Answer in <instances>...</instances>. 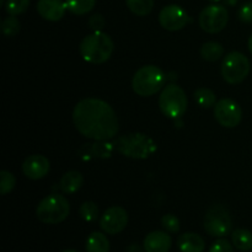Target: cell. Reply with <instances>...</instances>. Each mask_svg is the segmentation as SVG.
<instances>
[{
    "label": "cell",
    "instance_id": "obj_22",
    "mask_svg": "<svg viewBox=\"0 0 252 252\" xmlns=\"http://www.w3.org/2000/svg\"><path fill=\"white\" fill-rule=\"evenodd\" d=\"M66 9L74 15H85L95 7L96 0H65Z\"/></svg>",
    "mask_w": 252,
    "mask_h": 252
},
{
    "label": "cell",
    "instance_id": "obj_14",
    "mask_svg": "<svg viewBox=\"0 0 252 252\" xmlns=\"http://www.w3.org/2000/svg\"><path fill=\"white\" fill-rule=\"evenodd\" d=\"M66 10V4L63 0H38L37 2V11L47 21H59Z\"/></svg>",
    "mask_w": 252,
    "mask_h": 252
},
{
    "label": "cell",
    "instance_id": "obj_7",
    "mask_svg": "<svg viewBox=\"0 0 252 252\" xmlns=\"http://www.w3.org/2000/svg\"><path fill=\"white\" fill-rule=\"evenodd\" d=\"M250 61L240 52L226 54L221 63V76L229 84H240L250 73Z\"/></svg>",
    "mask_w": 252,
    "mask_h": 252
},
{
    "label": "cell",
    "instance_id": "obj_2",
    "mask_svg": "<svg viewBox=\"0 0 252 252\" xmlns=\"http://www.w3.org/2000/svg\"><path fill=\"white\" fill-rule=\"evenodd\" d=\"M113 42L107 33L94 31L81 41L79 51L81 57L91 64H102L111 58L113 53Z\"/></svg>",
    "mask_w": 252,
    "mask_h": 252
},
{
    "label": "cell",
    "instance_id": "obj_30",
    "mask_svg": "<svg viewBox=\"0 0 252 252\" xmlns=\"http://www.w3.org/2000/svg\"><path fill=\"white\" fill-rule=\"evenodd\" d=\"M208 252H234V248L226 239H218L214 241Z\"/></svg>",
    "mask_w": 252,
    "mask_h": 252
},
{
    "label": "cell",
    "instance_id": "obj_6",
    "mask_svg": "<svg viewBox=\"0 0 252 252\" xmlns=\"http://www.w3.org/2000/svg\"><path fill=\"white\" fill-rule=\"evenodd\" d=\"M189 100L184 89L176 84H170L162 89L159 96V107L169 118H180L186 112Z\"/></svg>",
    "mask_w": 252,
    "mask_h": 252
},
{
    "label": "cell",
    "instance_id": "obj_15",
    "mask_svg": "<svg viewBox=\"0 0 252 252\" xmlns=\"http://www.w3.org/2000/svg\"><path fill=\"white\" fill-rule=\"evenodd\" d=\"M145 252H169L172 246V239L165 231H152L144 239Z\"/></svg>",
    "mask_w": 252,
    "mask_h": 252
},
{
    "label": "cell",
    "instance_id": "obj_10",
    "mask_svg": "<svg viewBox=\"0 0 252 252\" xmlns=\"http://www.w3.org/2000/svg\"><path fill=\"white\" fill-rule=\"evenodd\" d=\"M214 117L225 128H234L241 122L243 111L239 103L231 98H221L214 105Z\"/></svg>",
    "mask_w": 252,
    "mask_h": 252
},
{
    "label": "cell",
    "instance_id": "obj_21",
    "mask_svg": "<svg viewBox=\"0 0 252 252\" xmlns=\"http://www.w3.org/2000/svg\"><path fill=\"white\" fill-rule=\"evenodd\" d=\"M224 54V47L218 42H207L202 46L201 56L204 61L216 62Z\"/></svg>",
    "mask_w": 252,
    "mask_h": 252
},
{
    "label": "cell",
    "instance_id": "obj_24",
    "mask_svg": "<svg viewBox=\"0 0 252 252\" xmlns=\"http://www.w3.org/2000/svg\"><path fill=\"white\" fill-rule=\"evenodd\" d=\"M194 101L201 107L209 108L217 103L216 94L208 88H199L194 91Z\"/></svg>",
    "mask_w": 252,
    "mask_h": 252
},
{
    "label": "cell",
    "instance_id": "obj_28",
    "mask_svg": "<svg viewBox=\"0 0 252 252\" xmlns=\"http://www.w3.org/2000/svg\"><path fill=\"white\" fill-rule=\"evenodd\" d=\"M15 185H16V179L14 175L10 171L2 170L0 172V193L5 196L14 189Z\"/></svg>",
    "mask_w": 252,
    "mask_h": 252
},
{
    "label": "cell",
    "instance_id": "obj_12",
    "mask_svg": "<svg viewBox=\"0 0 252 252\" xmlns=\"http://www.w3.org/2000/svg\"><path fill=\"white\" fill-rule=\"evenodd\" d=\"M189 21V15L179 5H167L159 14V22L167 31H179L184 29Z\"/></svg>",
    "mask_w": 252,
    "mask_h": 252
},
{
    "label": "cell",
    "instance_id": "obj_20",
    "mask_svg": "<svg viewBox=\"0 0 252 252\" xmlns=\"http://www.w3.org/2000/svg\"><path fill=\"white\" fill-rule=\"evenodd\" d=\"M233 245L240 251L252 250V233L246 229H236L231 234Z\"/></svg>",
    "mask_w": 252,
    "mask_h": 252
},
{
    "label": "cell",
    "instance_id": "obj_32",
    "mask_svg": "<svg viewBox=\"0 0 252 252\" xmlns=\"http://www.w3.org/2000/svg\"><path fill=\"white\" fill-rule=\"evenodd\" d=\"M89 26L94 30V31H101L105 26V19L101 14H95L90 17L89 20Z\"/></svg>",
    "mask_w": 252,
    "mask_h": 252
},
{
    "label": "cell",
    "instance_id": "obj_31",
    "mask_svg": "<svg viewBox=\"0 0 252 252\" xmlns=\"http://www.w3.org/2000/svg\"><path fill=\"white\" fill-rule=\"evenodd\" d=\"M239 19L243 22L250 24L252 22V1H248L239 10Z\"/></svg>",
    "mask_w": 252,
    "mask_h": 252
},
{
    "label": "cell",
    "instance_id": "obj_16",
    "mask_svg": "<svg viewBox=\"0 0 252 252\" xmlns=\"http://www.w3.org/2000/svg\"><path fill=\"white\" fill-rule=\"evenodd\" d=\"M177 248L181 252H203L206 243L198 234L185 233L177 239Z\"/></svg>",
    "mask_w": 252,
    "mask_h": 252
},
{
    "label": "cell",
    "instance_id": "obj_13",
    "mask_svg": "<svg viewBox=\"0 0 252 252\" xmlns=\"http://www.w3.org/2000/svg\"><path fill=\"white\" fill-rule=\"evenodd\" d=\"M51 169L49 160L44 155H30L22 162V172L30 180H41L46 176Z\"/></svg>",
    "mask_w": 252,
    "mask_h": 252
},
{
    "label": "cell",
    "instance_id": "obj_8",
    "mask_svg": "<svg viewBox=\"0 0 252 252\" xmlns=\"http://www.w3.org/2000/svg\"><path fill=\"white\" fill-rule=\"evenodd\" d=\"M233 228L230 214L225 207L214 204L207 211L204 217V230L214 238H224L230 234Z\"/></svg>",
    "mask_w": 252,
    "mask_h": 252
},
{
    "label": "cell",
    "instance_id": "obj_23",
    "mask_svg": "<svg viewBox=\"0 0 252 252\" xmlns=\"http://www.w3.org/2000/svg\"><path fill=\"white\" fill-rule=\"evenodd\" d=\"M128 9L138 16H147L154 7V0H126Z\"/></svg>",
    "mask_w": 252,
    "mask_h": 252
},
{
    "label": "cell",
    "instance_id": "obj_11",
    "mask_svg": "<svg viewBox=\"0 0 252 252\" xmlns=\"http://www.w3.org/2000/svg\"><path fill=\"white\" fill-rule=\"evenodd\" d=\"M128 224V213L122 207H111L100 219V228L110 235L122 233Z\"/></svg>",
    "mask_w": 252,
    "mask_h": 252
},
{
    "label": "cell",
    "instance_id": "obj_18",
    "mask_svg": "<svg viewBox=\"0 0 252 252\" xmlns=\"http://www.w3.org/2000/svg\"><path fill=\"white\" fill-rule=\"evenodd\" d=\"M86 252H110L107 236L98 231L91 233L86 240Z\"/></svg>",
    "mask_w": 252,
    "mask_h": 252
},
{
    "label": "cell",
    "instance_id": "obj_35",
    "mask_svg": "<svg viewBox=\"0 0 252 252\" xmlns=\"http://www.w3.org/2000/svg\"><path fill=\"white\" fill-rule=\"evenodd\" d=\"M225 2L229 5H235L238 2V0H225Z\"/></svg>",
    "mask_w": 252,
    "mask_h": 252
},
{
    "label": "cell",
    "instance_id": "obj_36",
    "mask_svg": "<svg viewBox=\"0 0 252 252\" xmlns=\"http://www.w3.org/2000/svg\"><path fill=\"white\" fill-rule=\"evenodd\" d=\"M63 252H79V251H75V250H65V251H63Z\"/></svg>",
    "mask_w": 252,
    "mask_h": 252
},
{
    "label": "cell",
    "instance_id": "obj_37",
    "mask_svg": "<svg viewBox=\"0 0 252 252\" xmlns=\"http://www.w3.org/2000/svg\"><path fill=\"white\" fill-rule=\"evenodd\" d=\"M5 4V0H0V5H4Z\"/></svg>",
    "mask_w": 252,
    "mask_h": 252
},
{
    "label": "cell",
    "instance_id": "obj_34",
    "mask_svg": "<svg viewBox=\"0 0 252 252\" xmlns=\"http://www.w3.org/2000/svg\"><path fill=\"white\" fill-rule=\"evenodd\" d=\"M249 51L251 52V54H252V33H251V36H250V38H249Z\"/></svg>",
    "mask_w": 252,
    "mask_h": 252
},
{
    "label": "cell",
    "instance_id": "obj_38",
    "mask_svg": "<svg viewBox=\"0 0 252 252\" xmlns=\"http://www.w3.org/2000/svg\"><path fill=\"white\" fill-rule=\"evenodd\" d=\"M209 1H212V2H218V1H220V0H209Z\"/></svg>",
    "mask_w": 252,
    "mask_h": 252
},
{
    "label": "cell",
    "instance_id": "obj_26",
    "mask_svg": "<svg viewBox=\"0 0 252 252\" xmlns=\"http://www.w3.org/2000/svg\"><path fill=\"white\" fill-rule=\"evenodd\" d=\"M30 0H6L5 1V10L11 16L21 15L29 9Z\"/></svg>",
    "mask_w": 252,
    "mask_h": 252
},
{
    "label": "cell",
    "instance_id": "obj_9",
    "mask_svg": "<svg viewBox=\"0 0 252 252\" xmlns=\"http://www.w3.org/2000/svg\"><path fill=\"white\" fill-rule=\"evenodd\" d=\"M229 20L228 10L221 5H209L199 14V26L207 33H218L226 26Z\"/></svg>",
    "mask_w": 252,
    "mask_h": 252
},
{
    "label": "cell",
    "instance_id": "obj_4",
    "mask_svg": "<svg viewBox=\"0 0 252 252\" xmlns=\"http://www.w3.org/2000/svg\"><path fill=\"white\" fill-rule=\"evenodd\" d=\"M165 83V74L159 66L144 65L135 71L132 79V88L137 95L148 97L158 94Z\"/></svg>",
    "mask_w": 252,
    "mask_h": 252
},
{
    "label": "cell",
    "instance_id": "obj_25",
    "mask_svg": "<svg viewBox=\"0 0 252 252\" xmlns=\"http://www.w3.org/2000/svg\"><path fill=\"white\" fill-rule=\"evenodd\" d=\"M79 214L81 218L85 221L93 223V221L97 220L98 214H100V209H98L97 204L93 201H86L79 208Z\"/></svg>",
    "mask_w": 252,
    "mask_h": 252
},
{
    "label": "cell",
    "instance_id": "obj_5",
    "mask_svg": "<svg viewBox=\"0 0 252 252\" xmlns=\"http://www.w3.org/2000/svg\"><path fill=\"white\" fill-rule=\"evenodd\" d=\"M70 213L68 199L58 193L44 197L37 206L36 216L44 224H59L65 220Z\"/></svg>",
    "mask_w": 252,
    "mask_h": 252
},
{
    "label": "cell",
    "instance_id": "obj_27",
    "mask_svg": "<svg viewBox=\"0 0 252 252\" xmlns=\"http://www.w3.org/2000/svg\"><path fill=\"white\" fill-rule=\"evenodd\" d=\"M20 29H21L20 21L16 16H11V15H9V17H6L1 24V30L6 37L16 36L20 32Z\"/></svg>",
    "mask_w": 252,
    "mask_h": 252
},
{
    "label": "cell",
    "instance_id": "obj_33",
    "mask_svg": "<svg viewBox=\"0 0 252 252\" xmlns=\"http://www.w3.org/2000/svg\"><path fill=\"white\" fill-rule=\"evenodd\" d=\"M126 252H144V251H143V249L140 248L138 244H132L130 246H128L127 251Z\"/></svg>",
    "mask_w": 252,
    "mask_h": 252
},
{
    "label": "cell",
    "instance_id": "obj_29",
    "mask_svg": "<svg viewBox=\"0 0 252 252\" xmlns=\"http://www.w3.org/2000/svg\"><path fill=\"white\" fill-rule=\"evenodd\" d=\"M161 225L169 233H177L180 230V220L174 214H165L161 218Z\"/></svg>",
    "mask_w": 252,
    "mask_h": 252
},
{
    "label": "cell",
    "instance_id": "obj_17",
    "mask_svg": "<svg viewBox=\"0 0 252 252\" xmlns=\"http://www.w3.org/2000/svg\"><path fill=\"white\" fill-rule=\"evenodd\" d=\"M84 177L81 175V172L75 171H68L62 176L61 181H59V189L63 193L71 194L75 193L76 191L80 189V187L83 186Z\"/></svg>",
    "mask_w": 252,
    "mask_h": 252
},
{
    "label": "cell",
    "instance_id": "obj_3",
    "mask_svg": "<svg viewBox=\"0 0 252 252\" xmlns=\"http://www.w3.org/2000/svg\"><path fill=\"white\" fill-rule=\"evenodd\" d=\"M113 144L118 153L132 159H148L157 150L154 140L143 133L125 134L118 138Z\"/></svg>",
    "mask_w": 252,
    "mask_h": 252
},
{
    "label": "cell",
    "instance_id": "obj_1",
    "mask_svg": "<svg viewBox=\"0 0 252 252\" xmlns=\"http://www.w3.org/2000/svg\"><path fill=\"white\" fill-rule=\"evenodd\" d=\"M73 122L80 134L96 142H106L118 133L115 110L106 101L89 97L79 101L73 111Z\"/></svg>",
    "mask_w": 252,
    "mask_h": 252
},
{
    "label": "cell",
    "instance_id": "obj_19",
    "mask_svg": "<svg viewBox=\"0 0 252 252\" xmlns=\"http://www.w3.org/2000/svg\"><path fill=\"white\" fill-rule=\"evenodd\" d=\"M115 148V144H106V143H95V144H85L80 149L81 157L86 155V158H100V157H110L111 150Z\"/></svg>",
    "mask_w": 252,
    "mask_h": 252
}]
</instances>
